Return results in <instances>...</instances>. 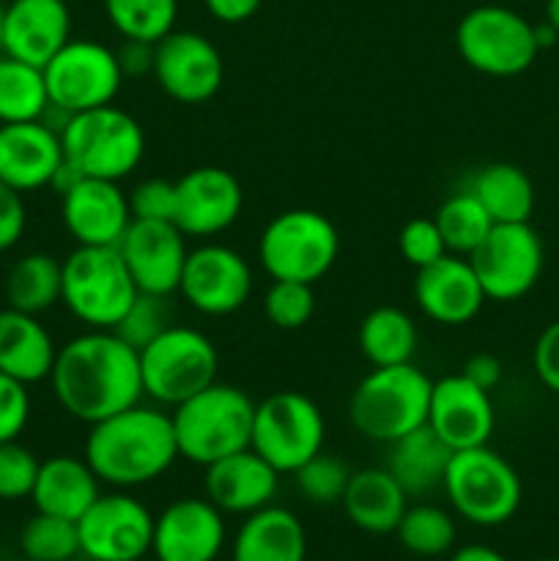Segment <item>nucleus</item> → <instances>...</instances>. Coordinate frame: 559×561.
<instances>
[{
    "instance_id": "f257e3e1",
    "label": "nucleus",
    "mask_w": 559,
    "mask_h": 561,
    "mask_svg": "<svg viewBox=\"0 0 559 561\" xmlns=\"http://www.w3.org/2000/svg\"><path fill=\"white\" fill-rule=\"evenodd\" d=\"M53 394L75 420L93 425L140 403V354L113 329H88L64 343L49 373Z\"/></svg>"
},
{
    "instance_id": "f03ea898",
    "label": "nucleus",
    "mask_w": 559,
    "mask_h": 561,
    "mask_svg": "<svg viewBox=\"0 0 559 561\" xmlns=\"http://www.w3.org/2000/svg\"><path fill=\"white\" fill-rule=\"evenodd\" d=\"M88 427L82 458L104 485H148L179 460L170 411L159 405L135 403Z\"/></svg>"
},
{
    "instance_id": "7ed1b4c3",
    "label": "nucleus",
    "mask_w": 559,
    "mask_h": 561,
    "mask_svg": "<svg viewBox=\"0 0 559 561\" xmlns=\"http://www.w3.org/2000/svg\"><path fill=\"white\" fill-rule=\"evenodd\" d=\"M252 420L255 403L250 394L219 381L170 409L179 458L203 469L250 447Z\"/></svg>"
},
{
    "instance_id": "20e7f679",
    "label": "nucleus",
    "mask_w": 559,
    "mask_h": 561,
    "mask_svg": "<svg viewBox=\"0 0 559 561\" xmlns=\"http://www.w3.org/2000/svg\"><path fill=\"white\" fill-rule=\"evenodd\" d=\"M58 131L66 164L85 179L121 184L146 157V131L140 121L115 104L66 115Z\"/></svg>"
},
{
    "instance_id": "39448f33",
    "label": "nucleus",
    "mask_w": 559,
    "mask_h": 561,
    "mask_svg": "<svg viewBox=\"0 0 559 561\" xmlns=\"http://www.w3.org/2000/svg\"><path fill=\"white\" fill-rule=\"evenodd\" d=\"M433 381L411 362L373 367L351 394V425L370 442H398L425 425Z\"/></svg>"
},
{
    "instance_id": "423d86ee",
    "label": "nucleus",
    "mask_w": 559,
    "mask_h": 561,
    "mask_svg": "<svg viewBox=\"0 0 559 561\" xmlns=\"http://www.w3.org/2000/svg\"><path fill=\"white\" fill-rule=\"evenodd\" d=\"M137 354H140L142 394L157 405L173 409L217 381V345L201 329L173 323Z\"/></svg>"
},
{
    "instance_id": "0eeeda50",
    "label": "nucleus",
    "mask_w": 559,
    "mask_h": 561,
    "mask_svg": "<svg viewBox=\"0 0 559 561\" xmlns=\"http://www.w3.org/2000/svg\"><path fill=\"white\" fill-rule=\"evenodd\" d=\"M137 294L118 247H75L64 257L60 301L88 329H115Z\"/></svg>"
},
{
    "instance_id": "6e6552de",
    "label": "nucleus",
    "mask_w": 559,
    "mask_h": 561,
    "mask_svg": "<svg viewBox=\"0 0 559 561\" xmlns=\"http://www.w3.org/2000/svg\"><path fill=\"white\" fill-rule=\"evenodd\" d=\"M338 252V228L312 208L277 214L258 239V261L272 279L316 285L334 266Z\"/></svg>"
},
{
    "instance_id": "1a4fd4ad",
    "label": "nucleus",
    "mask_w": 559,
    "mask_h": 561,
    "mask_svg": "<svg viewBox=\"0 0 559 561\" xmlns=\"http://www.w3.org/2000/svg\"><path fill=\"white\" fill-rule=\"evenodd\" d=\"M442 488L455 513L475 526L507 524L524 496L521 477L488 444L453 453Z\"/></svg>"
},
{
    "instance_id": "9d476101",
    "label": "nucleus",
    "mask_w": 559,
    "mask_h": 561,
    "mask_svg": "<svg viewBox=\"0 0 559 561\" xmlns=\"http://www.w3.org/2000/svg\"><path fill=\"white\" fill-rule=\"evenodd\" d=\"M455 47L466 66L488 77H515L535 64V25L507 5H477L460 16Z\"/></svg>"
},
{
    "instance_id": "9b49d317",
    "label": "nucleus",
    "mask_w": 559,
    "mask_h": 561,
    "mask_svg": "<svg viewBox=\"0 0 559 561\" xmlns=\"http://www.w3.org/2000/svg\"><path fill=\"white\" fill-rule=\"evenodd\" d=\"M327 420L307 394L283 389L255 405L250 447L280 474H294L323 449Z\"/></svg>"
},
{
    "instance_id": "f8f14e48",
    "label": "nucleus",
    "mask_w": 559,
    "mask_h": 561,
    "mask_svg": "<svg viewBox=\"0 0 559 561\" xmlns=\"http://www.w3.org/2000/svg\"><path fill=\"white\" fill-rule=\"evenodd\" d=\"M42 71L47 82L49 110H58L64 118L113 104L124 85L115 49L93 38H69L44 64Z\"/></svg>"
},
{
    "instance_id": "ddd939ff",
    "label": "nucleus",
    "mask_w": 559,
    "mask_h": 561,
    "mask_svg": "<svg viewBox=\"0 0 559 561\" xmlns=\"http://www.w3.org/2000/svg\"><path fill=\"white\" fill-rule=\"evenodd\" d=\"M486 299L515 301L529 294L543 274V241L529 222L493 225L469 255Z\"/></svg>"
},
{
    "instance_id": "4468645a",
    "label": "nucleus",
    "mask_w": 559,
    "mask_h": 561,
    "mask_svg": "<svg viewBox=\"0 0 559 561\" xmlns=\"http://www.w3.org/2000/svg\"><path fill=\"white\" fill-rule=\"evenodd\" d=\"M77 535L91 561H140L151 553L153 515L129 493H102L77 520Z\"/></svg>"
},
{
    "instance_id": "2eb2a0df",
    "label": "nucleus",
    "mask_w": 559,
    "mask_h": 561,
    "mask_svg": "<svg viewBox=\"0 0 559 561\" xmlns=\"http://www.w3.org/2000/svg\"><path fill=\"white\" fill-rule=\"evenodd\" d=\"M252 285V266L241 252L225 244H201L186 255L179 294L192 310L223 318L250 301Z\"/></svg>"
},
{
    "instance_id": "dca6fc26",
    "label": "nucleus",
    "mask_w": 559,
    "mask_h": 561,
    "mask_svg": "<svg viewBox=\"0 0 559 561\" xmlns=\"http://www.w3.org/2000/svg\"><path fill=\"white\" fill-rule=\"evenodd\" d=\"M151 77L173 102L203 104L223 88L225 64L203 33L170 31L153 44Z\"/></svg>"
},
{
    "instance_id": "f3484780",
    "label": "nucleus",
    "mask_w": 559,
    "mask_h": 561,
    "mask_svg": "<svg viewBox=\"0 0 559 561\" xmlns=\"http://www.w3.org/2000/svg\"><path fill=\"white\" fill-rule=\"evenodd\" d=\"M244 192L230 170L203 164L175 181L173 225L186 239H212L239 219Z\"/></svg>"
},
{
    "instance_id": "a211bd4d",
    "label": "nucleus",
    "mask_w": 559,
    "mask_h": 561,
    "mask_svg": "<svg viewBox=\"0 0 559 561\" xmlns=\"http://www.w3.org/2000/svg\"><path fill=\"white\" fill-rule=\"evenodd\" d=\"M118 252L140 294H179L190 247L186 236L173 222L132 219L126 233L121 236Z\"/></svg>"
},
{
    "instance_id": "6ab92c4d",
    "label": "nucleus",
    "mask_w": 559,
    "mask_h": 561,
    "mask_svg": "<svg viewBox=\"0 0 559 561\" xmlns=\"http://www.w3.org/2000/svg\"><path fill=\"white\" fill-rule=\"evenodd\" d=\"M225 513L208 499H175L153 518L157 561H217L225 548Z\"/></svg>"
},
{
    "instance_id": "aec40b11",
    "label": "nucleus",
    "mask_w": 559,
    "mask_h": 561,
    "mask_svg": "<svg viewBox=\"0 0 559 561\" xmlns=\"http://www.w3.org/2000/svg\"><path fill=\"white\" fill-rule=\"evenodd\" d=\"M60 219L77 247H118L132 222L129 197L118 181L80 175L60 192Z\"/></svg>"
},
{
    "instance_id": "412c9836",
    "label": "nucleus",
    "mask_w": 559,
    "mask_h": 561,
    "mask_svg": "<svg viewBox=\"0 0 559 561\" xmlns=\"http://www.w3.org/2000/svg\"><path fill=\"white\" fill-rule=\"evenodd\" d=\"M427 425L442 436L453 453L471 447H486L497 425L491 392L458 373L433 381Z\"/></svg>"
},
{
    "instance_id": "4be33fe9",
    "label": "nucleus",
    "mask_w": 559,
    "mask_h": 561,
    "mask_svg": "<svg viewBox=\"0 0 559 561\" xmlns=\"http://www.w3.org/2000/svg\"><path fill=\"white\" fill-rule=\"evenodd\" d=\"M64 168V146L58 126L47 121H20L0 124V181L25 192L53 186L55 175Z\"/></svg>"
},
{
    "instance_id": "5701e85b",
    "label": "nucleus",
    "mask_w": 559,
    "mask_h": 561,
    "mask_svg": "<svg viewBox=\"0 0 559 561\" xmlns=\"http://www.w3.org/2000/svg\"><path fill=\"white\" fill-rule=\"evenodd\" d=\"M414 301L431 321L442 327H464L480 316L488 299L469 257L447 252L431 266L417 268Z\"/></svg>"
},
{
    "instance_id": "b1692460",
    "label": "nucleus",
    "mask_w": 559,
    "mask_h": 561,
    "mask_svg": "<svg viewBox=\"0 0 559 561\" xmlns=\"http://www.w3.org/2000/svg\"><path fill=\"white\" fill-rule=\"evenodd\" d=\"M280 471L252 447L206 466L203 491L217 510L230 515H250L269 507L277 496Z\"/></svg>"
},
{
    "instance_id": "393cba45",
    "label": "nucleus",
    "mask_w": 559,
    "mask_h": 561,
    "mask_svg": "<svg viewBox=\"0 0 559 561\" xmlns=\"http://www.w3.org/2000/svg\"><path fill=\"white\" fill-rule=\"evenodd\" d=\"M69 38L71 14L66 0H11L5 5L3 53L44 69Z\"/></svg>"
},
{
    "instance_id": "a878e982",
    "label": "nucleus",
    "mask_w": 559,
    "mask_h": 561,
    "mask_svg": "<svg viewBox=\"0 0 559 561\" xmlns=\"http://www.w3.org/2000/svg\"><path fill=\"white\" fill-rule=\"evenodd\" d=\"M58 345L38 316L14 307L0 310V373L16 378L25 387L49 381Z\"/></svg>"
},
{
    "instance_id": "bb28decb",
    "label": "nucleus",
    "mask_w": 559,
    "mask_h": 561,
    "mask_svg": "<svg viewBox=\"0 0 559 561\" xmlns=\"http://www.w3.org/2000/svg\"><path fill=\"white\" fill-rule=\"evenodd\" d=\"M102 480L93 474L85 458L75 455H55L42 460L33 485V504L36 513L58 515L66 520H80L85 510L102 496Z\"/></svg>"
},
{
    "instance_id": "cd10ccee",
    "label": "nucleus",
    "mask_w": 559,
    "mask_h": 561,
    "mask_svg": "<svg viewBox=\"0 0 559 561\" xmlns=\"http://www.w3.org/2000/svg\"><path fill=\"white\" fill-rule=\"evenodd\" d=\"M230 561H307L305 526L290 510L274 504L244 515Z\"/></svg>"
},
{
    "instance_id": "c85d7f7f",
    "label": "nucleus",
    "mask_w": 559,
    "mask_h": 561,
    "mask_svg": "<svg viewBox=\"0 0 559 561\" xmlns=\"http://www.w3.org/2000/svg\"><path fill=\"white\" fill-rule=\"evenodd\" d=\"M340 504L356 529L367 535H389L398 529L409 507V493L387 469H362L351 474Z\"/></svg>"
},
{
    "instance_id": "c756f323",
    "label": "nucleus",
    "mask_w": 559,
    "mask_h": 561,
    "mask_svg": "<svg viewBox=\"0 0 559 561\" xmlns=\"http://www.w3.org/2000/svg\"><path fill=\"white\" fill-rule=\"evenodd\" d=\"M449 458H453V449L425 422L422 427L389 444L387 466L384 469L400 482V488L409 496H425L433 488H442Z\"/></svg>"
},
{
    "instance_id": "7c9ffc66",
    "label": "nucleus",
    "mask_w": 559,
    "mask_h": 561,
    "mask_svg": "<svg viewBox=\"0 0 559 561\" xmlns=\"http://www.w3.org/2000/svg\"><path fill=\"white\" fill-rule=\"evenodd\" d=\"M466 190L477 197L493 225L529 222L535 208V186L529 175L510 162H491L471 175Z\"/></svg>"
},
{
    "instance_id": "2f4dec72",
    "label": "nucleus",
    "mask_w": 559,
    "mask_h": 561,
    "mask_svg": "<svg viewBox=\"0 0 559 561\" xmlns=\"http://www.w3.org/2000/svg\"><path fill=\"white\" fill-rule=\"evenodd\" d=\"M64 294V261L49 252H27L11 263L5 274V301L9 307L31 316L53 310Z\"/></svg>"
},
{
    "instance_id": "473e14b6",
    "label": "nucleus",
    "mask_w": 559,
    "mask_h": 561,
    "mask_svg": "<svg viewBox=\"0 0 559 561\" xmlns=\"http://www.w3.org/2000/svg\"><path fill=\"white\" fill-rule=\"evenodd\" d=\"M356 343L373 367L406 365L414 359L417 323L400 307H376L362 318Z\"/></svg>"
},
{
    "instance_id": "72a5a7b5",
    "label": "nucleus",
    "mask_w": 559,
    "mask_h": 561,
    "mask_svg": "<svg viewBox=\"0 0 559 561\" xmlns=\"http://www.w3.org/2000/svg\"><path fill=\"white\" fill-rule=\"evenodd\" d=\"M49 113L47 82L38 66L0 53V124L42 121Z\"/></svg>"
},
{
    "instance_id": "f704fd0d",
    "label": "nucleus",
    "mask_w": 559,
    "mask_h": 561,
    "mask_svg": "<svg viewBox=\"0 0 559 561\" xmlns=\"http://www.w3.org/2000/svg\"><path fill=\"white\" fill-rule=\"evenodd\" d=\"M433 219H436L438 230H442L447 252L464 257H469L493 228V219L488 217L486 208L477 203V197L469 190L449 195L438 206V211L433 214Z\"/></svg>"
},
{
    "instance_id": "c9c22d12",
    "label": "nucleus",
    "mask_w": 559,
    "mask_h": 561,
    "mask_svg": "<svg viewBox=\"0 0 559 561\" xmlns=\"http://www.w3.org/2000/svg\"><path fill=\"white\" fill-rule=\"evenodd\" d=\"M104 14L124 38L157 44L175 31L179 0H104Z\"/></svg>"
},
{
    "instance_id": "e433bc0d",
    "label": "nucleus",
    "mask_w": 559,
    "mask_h": 561,
    "mask_svg": "<svg viewBox=\"0 0 559 561\" xmlns=\"http://www.w3.org/2000/svg\"><path fill=\"white\" fill-rule=\"evenodd\" d=\"M395 535L406 551L431 559L453 551L458 529L447 510L436 504H414V507H406Z\"/></svg>"
},
{
    "instance_id": "4c0bfd02",
    "label": "nucleus",
    "mask_w": 559,
    "mask_h": 561,
    "mask_svg": "<svg viewBox=\"0 0 559 561\" xmlns=\"http://www.w3.org/2000/svg\"><path fill=\"white\" fill-rule=\"evenodd\" d=\"M20 548L31 561H71L80 553L77 520L36 513L22 529Z\"/></svg>"
},
{
    "instance_id": "58836bf2",
    "label": "nucleus",
    "mask_w": 559,
    "mask_h": 561,
    "mask_svg": "<svg viewBox=\"0 0 559 561\" xmlns=\"http://www.w3.org/2000/svg\"><path fill=\"white\" fill-rule=\"evenodd\" d=\"M173 327V307L170 296L137 294L126 316L115 323L113 332L132 345L135 351L146 348L151 340H157L164 329Z\"/></svg>"
},
{
    "instance_id": "ea45409f",
    "label": "nucleus",
    "mask_w": 559,
    "mask_h": 561,
    "mask_svg": "<svg viewBox=\"0 0 559 561\" xmlns=\"http://www.w3.org/2000/svg\"><path fill=\"white\" fill-rule=\"evenodd\" d=\"M354 471L343 463L334 455H327L321 449L318 455H312L305 466L294 471L296 488H299L301 496L310 504H338L343 499L345 488Z\"/></svg>"
},
{
    "instance_id": "a19ab883",
    "label": "nucleus",
    "mask_w": 559,
    "mask_h": 561,
    "mask_svg": "<svg viewBox=\"0 0 559 561\" xmlns=\"http://www.w3.org/2000/svg\"><path fill=\"white\" fill-rule=\"evenodd\" d=\"M263 312H266V321L283 332L301 329L316 312L312 285L294 283V279H272L266 296H263Z\"/></svg>"
},
{
    "instance_id": "79ce46f5",
    "label": "nucleus",
    "mask_w": 559,
    "mask_h": 561,
    "mask_svg": "<svg viewBox=\"0 0 559 561\" xmlns=\"http://www.w3.org/2000/svg\"><path fill=\"white\" fill-rule=\"evenodd\" d=\"M42 460L16 442L0 444V499L16 502V499H31L33 485Z\"/></svg>"
},
{
    "instance_id": "37998d69",
    "label": "nucleus",
    "mask_w": 559,
    "mask_h": 561,
    "mask_svg": "<svg viewBox=\"0 0 559 561\" xmlns=\"http://www.w3.org/2000/svg\"><path fill=\"white\" fill-rule=\"evenodd\" d=\"M398 247L400 257L414 268H425L431 263H436L438 257L447 255V244H444L442 230H438L433 217L409 219L403 225V230H400Z\"/></svg>"
},
{
    "instance_id": "c03bdc74",
    "label": "nucleus",
    "mask_w": 559,
    "mask_h": 561,
    "mask_svg": "<svg viewBox=\"0 0 559 561\" xmlns=\"http://www.w3.org/2000/svg\"><path fill=\"white\" fill-rule=\"evenodd\" d=\"M132 219H153V222H173L175 214V181L146 179L126 192Z\"/></svg>"
},
{
    "instance_id": "a18cd8bd",
    "label": "nucleus",
    "mask_w": 559,
    "mask_h": 561,
    "mask_svg": "<svg viewBox=\"0 0 559 561\" xmlns=\"http://www.w3.org/2000/svg\"><path fill=\"white\" fill-rule=\"evenodd\" d=\"M31 420V394L16 378L0 373V444L16 442Z\"/></svg>"
},
{
    "instance_id": "49530a36",
    "label": "nucleus",
    "mask_w": 559,
    "mask_h": 561,
    "mask_svg": "<svg viewBox=\"0 0 559 561\" xmlns=\"http://www.w3.org/2000/svg\"><path fill=\"white\" fill-rule=\"evenodd\" d=\"M532 365H535L543 387L559 394V318L548 323L537 337L535 351H532Z\"/></svg>"
},
{
    "instance_id": "de8ad7c7",
    "label": "nucleus",
    "mask_w": 559,
    "mask_h": 561,
    "mask_svg": "<svg viewBox=\"0 0 559 561\" xmlns=\"http://www.w3.org/2000/svg\"><path fill=\"white\" fill-rule=\"evenodd\" d=\"M27 225L25 203L16 190L0 181V252L11 250L22 239Z\"/></svg>"
},
{
    "instance_id": "09e8293b",
    "label": "nucleus",
    "mask_w": 559,
    "mask_h": 561,
    "mask_svg": "<svg viewBox=\"0 0 559 561\" xmlns=\"http://www.w3.org/2000/svg\"><path fill=\"white\" fill-rule=\"evenodd\" d=\"M115 58H118L124 80H140L153 71V44L124 38V44L115 49Z\"/></svg>"
},
{
    "instance_id": "8fccbe9b",
    "label": "nucleus",
    "mask_w": 559,
    "mask_h": 561,
    "mask_svg": "<svg viewBox=\"0 0 559 561\" xmlns=\"http://www.w3.org/2000/svg\"><path fill=\"white\" fill-rule=\"evenodd\" d=\"M460 373H464L469 381H475L477 387L493 392V389L499 387V381H502V362L493 354H486V351H482V354H471Z\"/></svg>"
},
{
    "instance_id": "3c124183",
    "label": "nucleus",
    "mask_w": 559,
    "mask_h": 561,
    "mask_svg": "<svg viewBox=\"0 0 559 561\" xmlns=\"http://www.w3.org/2000/svg\"><path fill=\"white\" fill-rule=\"evenodd\" d=\"M206 11L217 22L225 25H239V22L252 20L258 14V9L263 5V0H203Z\"/></svg>"
},
{
    "instance_id": "603ef678",
    "label": "nucleus",
    "mask_w": 559,
    "mask_h": 561,
    "mask_svg": "<svg viewBox=\"0 0 559 561\" xmlns=\"http://www.w3.org/2000/svg\"><path fill=\"white\" fill-rule=\"evenodd\" d=\"M449 561H510V559L488 546H464L449 557Z\"/></svg>"
},
{
    "instance_id": "864d4df0",
    "label": "nucleus",
    "mask_w": 559,
    "mask_h": 561,
    "mask_svg": "<svg viewBox=\"0 0 559 561\" xmlns=\"http://www.w3.org/2000/svg\"><path fill=\"white\" fill-rule=\"evenodd\" d=\"M546 22L559 33V0H548L546 3Z\"/></svg>"
},
{
    "instance_id": "5fc2aeb1",
    "label": "nucleus",
    "mask_w": 559,
    "mask_h": 561,
    "mask_svg": "<svg viewBox=\"0 0 559 561\" xmlns=\"http://www.w3.org/2000/svg\"><path fill=\"white\" fill-rule=\"evenodd\" d=\"M3 31H5V5L0 3V53H3Z\"/></svg>"
},
{
    "instance_id": "6e6d98bb",
    "label": "nucleus",
    "mask_w": 559,
    "mask_h": 561,
    "mask_svg": "<svg viewBox=\"0 0 559 561\" xmlns=\"http://www.w3.org/2000/svg\"><path fill=\"white\" fill-rule=\"evenodd\" d=\"M535 561H559V559H551V557H548V559H535Z\"/></svg>"
},
{
    "instance_id": "4d7b16f0",
    "label": "nucleus",
    "mask_w": 559,
    "mask_h": 561,
    "mask_svg": "<svg viewBox=\"0 0 559 561\" xmlns=\"http://www.w3.org/2000/svg\"><path fill=\"white\" fill-rule=\"evenodd\" d=\"M217 561H219V559H217Z\"/></svg>"
}]
</instances>
